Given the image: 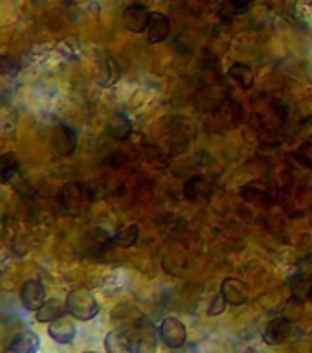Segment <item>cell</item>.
Listing matches in <instances>:
<instances>
[{
	"instance_id": "obj_1",
	"label": "cell",
	"mask_w": 312,
	"mask_h": 353,
	"mask_svg": "<svg viewBox=\"0 0 312 353\" xmlns=\"http://www.w3.org/2000/svg\"><path fill=\"white\" fill-rule=\"evenodd\" d=\"M66 311L70 314L72 319L76 320H92L96 314L99 313V305L96 302V298L90 291L83 289V287H77V289H72L66 296Z\"/></svg>"
},
{
	"instance_id": "obj_2",
	"label": "cell",
	"mask_w": 312,
	"mask_h": 353,
	"mask_svg": "<svg viewBox=\"0 0 312 353\" xmlns=\"http://www.w3.org/2000/svg\"><path fill=\"white\" fill-rule=\"evenodd\" d=\"M123 330L131 336L136 353H153L156 350V336H160L158 331L151 324V320L145 319L143 314Z\"/></svg>"
},
{
	"instance_id": "obj_3",
	"label": "cell",
	"mask_w": 312,
	"mask_h": 353,
	"mask_svg": "<svg viewBox=\"0 0 312 353\" xmlns=\"http://www.w3.org/2000/svg\"><path fill=\"white\" fill-rule=\"evenodd\" d=\"M61 206L65 208L66 214L81 215L85 214L92 201V193L81 182H68L59 195Z\"/></svg>"
},
{
	"instance_id": "obj_4",
	"label": "cell",
	"mask_w": 312,
	"mask_h": 353,
	"mask_svg": "<svg viewBox=\"0 0 312 353\" xmlns=\"http://www.w3.org/2000/svg\"><path fill=\"white\" fill-rule=\"evenodd\" d=\"M158 335L165 346L180 347L184 346V342H186V325L182 324L178 319L169 316V319H164V322L160 325Z\"/></svg>"
},
{
	"instance_id": "obj_5",
	"label": "cell",
	"mask_w": 312,
	"mask_h": 353,
	"mask_svg": "<svg viewBox=\"0 0 312 353\" xmlns=\"http://www.w3.org/2000/svg\"><path fill=\"white\" fill-rule=\"evenodd\" d=\"M21 300L28 311H37L46 302V291H44L41 280L30 278L24 281L21 287Z\"/></svg>"
},
{
	"instance_id": "obj_6",
	"label": "cell",
	"mask_w": 312,
	"mask_h": 353,
	"mask_svg": "<svg viewBox=\"0 0 312 353\" xmlns=\"http://www.w3.org/2000/svg\"><path fill=\"white\" fill-rule=\"evenodd\" d=\"M39 346H41V339L33 331L24 330L11 336L2 353H37Z\"/></svg>"
},
{
	"instance_id": "obj_7",
	"label": "cell",
	"mask_w": 312,
	"mask_h": 353,
	"mask_svg": "<svg viewBox=\"0 0 312 353\" xmlns=\"http://www.w3.org/2000/svg\"><path fill=\"white\" fill-rule=\"evenodd\" d=\"M52 148L61 157H68L76 151L77 134L76 131L68 125H57L52 134Z\"/></svg>"
},
{
	"instance_id": "obj_8",
	"label": "cell",
	"mask_w": 312,
	"mask_h": 353,
	"mask_svg": "<svg viewBox=\"0 0 312 353\" xmlns=\"http://www.w3.org/2000/svg\"><path fill=\"white\" fill-rule=\"evenodd\" d=\"M149 17H151V13H149V10L145 6L132 4L123 11V24H125L127 30L132 33L147 32Z\"/></svg>"
},
{
	"instance_id": "obj_9",
	"label": "cell",
	"mask_w": 312,
	"mask_h": 353,
	"mask_svg": "<svg viewBox=\"0 0 312 353\" xmlns=\"http://www.w3.org/2000/svg\"><path fill=\"white\" fill-rule=\"evenodd\" d=\"M171 33V22L167 15L160 13V11H153L149 17L147 24V43L149 44H158L162 41L169 37Z\"/></svg>"
},
{
	"instance_id": "obj_10",
	"label": "cell",
	"mask_w": 312,
	"mask_h": 353,
	"mask_svg": "<svg viewBox=\"0 0 312 353\" xmlns=\"http://www.w3.org/2000/svg\"><path fill=\"white\" fill-rule=\"evenodd\" d=\"M292 333V322L285 316H278L267 325V330L263 333V341L270 346H278V344H283V342L291 336Z\"/></svg>"
},
{
	"instance_id": "obj_11",
	"label": "cell",
	"mask_w": 312,
	"mask_h": 353,
	"mask_svg": "<svg viewBox=\"0 0 312 353\" xmlns=\"http://www.w3.org/2000/svg\"><path fill=\"white\" fill-rule=\"evenodd\" d=\"M76 324H74V320L70 316H66L63 314L61 319L54 320V322H50L48 324V335L54 339L55 342H59V344H70L74 339H76Z\"/></svg>"
},
{
	"instance_id": "obj_12",
	"label": "cell",
	"mask_w": 312,
	"mask_h": 353,
	"mask_svg": "<svg viewBox=\"0 0 312 353\" xmlns=\"http://www.w3.org/2000/svg\"><path fill=\"white\" fill-rule=\"evenodd\" d=\"M220 292L225 294L228 303H233V305H242L250 298V289H248L247 283L236 280V278H226L220 285Z\"/></svg>"
},
{
	"instance_id": "obj_13",
	"label": "cell",
	"mask_w": 312,
	"mask_h": 353,
	"mask_svg": "<svg viewBox=\"0 0 312 353\" xmlns=\"http://www.w3.org/2000/svg\"><path fill=\"white\" fill-rule=\"evenodd\" d=\"M184 192H186V197L189 201H206L214 195L215 184L214 181H209L208 176H193L186 182Z\"/></svg>"
},
{
	"instance_id": "obj_14",
	"label": "cell",
	"mask_w": 312,
	"mask_h": 353,
	"mask_svg": "<svg viewBox=\"0 0 312 353\" xmlns=\"http://www.w3.org/2000/svg\"><path fill=\"white\" fill-rule=\"evenodd\" d=\"M105 350L107 353H134V346L129 333L123 327L112 330L105 336Z\"/></svg>"
},
{
	"instance_id": "obj_15",
	"label": "cell",
	"mask_w": 312,
	"mask_h": 353,
	"mask_svg": "<svg viewBox=\"0 0 312 353\" xmlns=\"http://www.w3.org/2000/svg\"><path fill=\"white\" fill-rule=\"evenodd\" d=\"M107 134L110 138H114L118 142L127 140L132 134V121L127 118L125 114H114L107 123Z\"/></svg>"
},
{
	"instance_id": "obj_16",
	"label": "cell",
	"mask_w": 312,
	"mask_h": 353,
	"mask_svg": "<svg viewBox=\"0 0 312 353\" xmlns=\"http://www.w3.org/2000/svg\"><path fill=\"white\" fill-rule=\"evenodd\" d=\"M35 313H37L35 316H37L39 322L50 324V322L61 319V316L68 313V311H66V303H63L61 300L54 298V300H46Z\"/></svg>"
},
{
	"instance_id": "obj_17",
	"label": "cell",
	"mask_w": 312,
	"mask_h": 353,
	"mask_svg": "<svg viewBox=\"0 0 312 353\" xmlns=\"http://www.w3.org/2000/svg\"><path fill=\"white\" fill-rule=\"evenodd\" d=\"M291 291L296 300H302V302L312 300V274L302 272L294 276L291 281Z\"/></svg>"
},
{
	"instance_id": "obj_18",
	"label": "cell",
	"mask_w": 312,
	"mask_h": 353,
	"mask_svg": "<svg viewBox=\"0 0 312 353\" xmlns=\"http://www.w3.org/2000/svg\"><path fill=\"white\" fill-rule=\"evenodd\" d=\"M19 159L13 153L0 154V184H10L13 176L19 173Z\"/></svg>"
},
{
	"instance_id": "obj_19",
	"label": "cell",
	"mask_w": 312,
	"mask_h": 353,
	"mask_svg": "<svg viewBox=\"0 0 312 353\" xmlns=\"http://www.w3.org/2000/svg\"><path fill=\"white\" fill-rule=\"evenodd\" d=\"M230 76L242 88H250L253 85V70L245 63H233L230 66Z\"/></svg>"
},
{
	"instance_id": "obj_20",
	"label": "cell",
	"mask_w": 312,
	"mask_h": 353,
	"mask_svg": "<svg viewBox=\"0 0 312 353\" xmlns=\"http://www.w3.org/2000/svg\"><path fill=\"white\" fill-rule=\"evenodd\" d=\"M138 236H140V228H138V225H129L125 226V228H121V230L112 237V245L121 248H129L138 241Z\"/></svg>"
},
{
	"instance_id": "obj_21",
	"label": "cell",
	"mask_w": 312,
	"mask_h": 353,
	"mask_svg": "<svg viewBox=\"0 0 312 353\" xmlns=\"http://www.w3.org/2000/svg\"><path fill=\"white\" fill-rule=\"evenodd\" d=\"M121 70L118 63L114 59L105 61V70H103V79H101V85H112L120 79Z\"/></svg>"
},
{
	"instance_id": "obj_22",
	"label": "cell",
	"mask_w": 312,
	"mask_h": 353,
	"mask_svg": "<svg viewBox=\"0 0 312 353\" xmlns=\"http://www.w3.org/2000/svg\"><path fill=\"white\" fill-rule=\"evenodd\" d=\"M19 72V61L11 55H0V74L2 76H15Z\"/></svg>"
},
{
	"instance_id": "obj_23",
	"label": "cell",
	"mask_w": 312,
	"mask_h": 353,
	"mask_svg": "<svg viewBox=\"0 0 312 353\" xmlns=\"http://www.w3.org/2000/svg\"><path fill=\"white\" fill-rule=\"evenodd\" d=\"M294 159H296L300 164L307 165V168H311L312 170V142L303 143L302 148L298 149L296 153H294Z\"/></svg>"
},
{
	"instance_id": "obj_24",
	"label": "cell",
	"mask_w": 312,
	"mask_h": 353,
	"mask_svg": "<svg viewBox=\"0 0 312 353\" xmlns=\"http://www.w3.org/2000/svg\"><path fill=\"white\" fill-rule=\"evenodd\" d=\"M226 303H228V300H226L222 292H219V294H215V298H214V300H211V303H209V307H208V314H209V316H217V314L225 313Z\"/></svg>"
},
{
	"instance_id": "obj_25",
	"label": "cell",
	"mask_w": 312,
	"mask_h": 353,
	"mask_svg": "<svg viewBox=\"0 0 312 353\" xmlns=\"http://www.w3.org/2000/svg\"><path fill=\"white\" fill-rule=\"evenodd\" d=\"M256 0H230V4L236 8V10H245L250 4H253Z\"/></svg>"
},
{
	"instance_id": "obj_26",
	"label": "cell",
	"mask_w": 312,
	"mask_h": 353,
	"mask_svg": "<svg viewBox=\"0 0 312 353\" xmlns=\"http://www.w3.org/2000/svg\"><path fill=\"white\" fill-rule=\"evenodd\" d=\"M66 2H74V0H66Z\"/></svg>"
},
{
	"instance_id": "obj_27",
	"label": "cell",
	"mask_w": 312,
	"mask_h": 353,
	"mask_svg": "<svg viewBox=\"0 0 312 353\" xmlns=\"http://www.w3.org/2000/svg\"><path fill=\"white\" fill-rule=\"evenodd\" d=\"M85 353H96V352H85Z\"/></svg>"
}]
</instances>
